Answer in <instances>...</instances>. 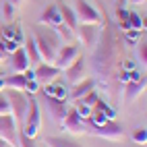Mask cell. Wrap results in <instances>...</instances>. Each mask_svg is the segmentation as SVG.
Listing matches in <instances>:
<instances>
[{"label":"cell","instance_id":"6da1fadb","mask_svg":"<svg viewBox=\"0 0 147 147\" xmlns=\"http://www.w3.org/2000/svg\"><path fill=\"white\" fill-rule=\"evenodd\" d=\"M33 42L37 46V52H40L42 60L52 64L54 58H56L58 48H60V37H58V33L50 27H44V29L35 27L33 29Z\"/></svg>","mask_w":147,"mask_h":147},{"label":"cell","instance_id":"7a4b0ae2","mask_svg":"<svg viewBox=\"0 0 147 147\" xmlns=\"http://www.w3.org/2000/svg\"><path fill=\"white\" fill-rule=\"evenodd\" d=\"M6 100H8V106H11V114L17 122V126L25 122V116L29 112V95L23 93V91H17V89H6Z\"/></svg>","mask_w":147,"mask_h":147},{"label":"cell","instance_id":"3957f363","mask_svg":"<svg viewBox=\"0 0 147 147\" xmlns=\"http://www.w3.org/2000/svg\"><path fill=\"white\" fill-rule=\"evenodd\" d=\"M40 129H42V110H40V104L33 95H29V112L25 116V122H23V133L27 137L35 139L40 135Z\"/></svg>","mask_w":147,"mask_h":147},{"label":"cell","instance_id":"277c9868","mask_svg":"<svg viewBox=\"0 0 147 147\" xmlns=\"http://www.w3.org/2000/svg\"><path fill=\"white\" fill-rule=\"evenodd\" d=\"M75 15L79 23H93L100 25L102 23V15L97 8H93L87 0H75Z\"/></svg>","mask_w":147,"mask_h":147},{"label":"cell","instance_id":"5b68a950","mask_svg":"<svg viewBox=\"0 0 147 147\" xmlns=\"http://www.w3.org/2000/svg\"><path fill=\"white\" fill-rule=\"evenodd\" d=\"M0 139L8 141L13 147H19V129L13 114H0Z\"/></svg>","mask_w":147,"mask_h":147},{"label":"cell","instance_id":"8992f818","mask_svg":"<svg viewBox=\"0 0 147 147\" xmlns=\"http://www.w3.org/2000/svg\"><path fill=\"white\" fill-rule=\"evenodd\" d=\"M91 133L97 135V137H102V139H108V141H120L124 137V129L116 120H106L100 126H93Z\"/></svg>","mask_w":147,"mask_h":147},{"label":"cell","instance_id":"52a82bcc","mask_svg":"<svg viewBox=\"0 0 147 147\" xmlns=\"http://www.w3.org/2000/svg\"><path fill=\"white\" fill-rule=\"evenodd\" d=\"M0 40L4 44V50L6 54H11L13 50H17L19 46H23V33H21V27L17 25H11V27H4L2 33H0Z\"/></svg>","mask_w":147,"mask_h":147},{"label":"cell","instance_id":"ba28073f","mask_svg":"<svg viewBox=\"0 0 147 147\" xmlns=\"http://www.w3.org/2000/svg\"><path fill=\"white\" fill-rule=\"evenodd\" d=\"M62 129L66 133H71V135H83V133H87V126H85L83 118L75 112V108H68L66 116L62 118Z\"/></svg>","mask_w":147,"mask_h":147},{"label":"cell","instance_id":"9c48e42d","mask_svg":"<svg viewBox=\"0 0 147 147\" xmlns=\"http://www.w3.org/2000/svg\"><path fill=\"white\" fill-rule=\"evenodd\" d=\"M79 56V48H77L75 44H66L62 48H58V52H56V58H54V66L56 68H60V71H64V68L71 64L75 58Z\"/></svg>","mask_w":147,"mask_h":147},{"label":"cell","instance_id":"30bf717a","mask_svg":"<svg viewBox=\"0 0 147 147\" xmlns=\"http://www.w3.org/2000/svg\"><path fill=\"white\" fill-rule=\"evenodd\" d=\"M75 33L79 35V40L83 42V46L93 48V46L97 44V35H100V25H93V23H83V25H77Z\"/></svg>","mask_w":147,"mask_h":147},{"label":"cell","instance_id":"8fae6325","mask_svg":"<svg viewBox=\"0 0 147 147\" xmlns=\"http://www.w3.org/2000/svg\"><path fill=\"white\" fill-rule=\"evenodd\" d=\"M64 79L71 85H75V83H79L81 79H85V58L81 54L64 68Z\"/></svg>","mask_w":147,"mask_h":147},{"label":"cell","instance_id":"7c38bea8","mask_svg":"<svg viewBox=\"0 0 147 147\" xmlns=\"http://www.w3.org/2000/svg\"><path fill=\"white\" fill-rule=\"evenodd\" d=\"M35 81H40V85H46V83H50L54 79H58V75H60V68H56L54 64L50 62H40V64H35Z\"/></svg>","mask_w":147,"mask_h":147},{"label":"cell","instance_id":"4fadbf2b","mask_svg":"<svg viewBox=\"0 0 147 147\" xmlns=\"http://www.w3.org/2000/svg\"><path fill=\"white\" fill-rule=\"evenodd\" d=\"M44 104H46V110H48V114L52 116V120H56V122H62V118H64V116H66V112H68V106H66L62 100H54V97H48V95H46Z\"/></svg>","mask_w":147,"mask_h":147},{"label":"cell","instance_id":"5bb4252c","mask_svg":"<svg viewBox=\"0 0 147 147\" xmlns=\"http://www.w3.org/2000/svg\"><path fill=\"white\" fill-rule=\"evenodd\" d=\"M29 66H31V64H29V58L25 54L23 46H19L17 50L11 52V68H13V73H25Z\"/></svg>","mask_w":147,"mask_h":147},{"label":"cell","instance_id":"9a60e30c","mask_svg":"<svg viewBox=\"0 0 147 147\" xmlns=\"http://www.w3.org/2000/svg\"><path fill=\"white\" fill-rule=\"evenodd\" d=\"M40 23L48 25L50 29H56L58 25L62 23L60 13H58V6H56V4H48V6L44 8V13H42V17H40Z\"/></svg>","mask_w":147,"mask_h":147},{"label":"cell","instance_id":"2e32d148","mask_svg":"<svg viewBox=\"0 0 147 147\" xmlns=\"http://www.w3.org/2000/svg\"><path fill=\"white\" fill-rule=\"evenodd\" d=\"M40 91H44V95H48V97H54V100H66L68 97V91H66V87L62 85V83H58L56 79L54 81H50V83H46V85H42V89Z\"/></svg>","mask_w":147,"mask_h":147},{"label":"cell","instance_id":"e0dca14e","mask_svg":"<svg viewBox=\"0 0 147 147\" xmlns=\"http://www.w3.org/2000/svg\"><path fill=\"white\" fill-rule=\"evenodd\" d=\"M56 6H58V13H60V19H62V23L68 27V29H77V15H75V8H71L66 2H62V0H58L56 2Z\"/></svg>","mask_w":147,"mask_h":147},{"label":"cell","instance_id":"ac0fdd59","mask_svg":"<svg viewBox=\"0 0 147 147\" xmlns=\"http://www.w3.org/2000/svg\"><path fill=\"white\" fill-rule=\"evenodd\" d=\"M143 91H145V77L141 81H126L124 83V102L126 104L135 102Z\"/></svg>","mask_w":147,"mask_h":147},{"label":"cell","instance_id":"d6986e66","mask_svg":"<svg viewBox=\"0 0 147 147\" xmlns=\"http://www.w3.org/2000/svg\"><path fill=\"white\" fill-rule=\"evenodd\" d=\"M91 89H95V83H93L91 79H87V77H85V79H81L79 83H75V85H73V89L68 91V95H71L73 100L77 102V100H81L85 93H89Z\"/></svg>","mask_w":147,"mask_h":147},{"label":"cell","instance_id":"ffe728a7","mask_svg":"<svg viewBox=\"0 0 147 147\" xmlns=\"http://www.w3.org/2000/svg\"><path fill=\"white\" fill-rule=\"evenodd\" d=\"M2 83H4L6 89L25 91V83H27V79H25L23 73H15V75H11V77H6V79H2Z\"/></svg>","mask_w":147,"mask_h":147},{"label":"cell","instance_id":"44dd1931","mask_svg":"<svg viewBox=\"0 0 147 147\" xmlns=\"http://www.w3.org/2000/svg\"><path fill=\"white\" fill-rule=\"evenodd\" d=\"M25 54H27V58H29V64H40L42 62V56H40V52H37V46H35V42H33V37H29V40L25 42Z\"/></svg>","mask_w":147,"mask_h":147},{"label":"cell","instance_id":"7402d4cb","mask_svg":"<svg viewBox=\"0 0 147 147\" xmlns=\"http://www.w3.org/2000/svg\"><path fill=\"white\" fill-rule=\"evenodd\" d=\"M46 143L50 145V147H83L81 143L62 139V137H46Z\"/></svg>","mask_w":147,"mask_h":147},{"label":"cell","instance_id":"603a6c76","mask_svg":"<svg viewBox=\"0 0 147 147\" xmlns=\"http://www.w3.org/2000/svg\"><path fill=\"white\" fill-rule=\"evenodd\" d=\"M54 31H56L58 37H60V40H64V42H73V37H75V31H73V29H68L64 23H60V25L54 29Z\"/></svg>","mask_w":147,"mask_h":147},{"label":"cell","instance_id":"cb8c5ba5","mask_svg":"<svg viewBox=\"0 0 147 147\" xmlns=\"http://www.w3.org/2000/svg\"><path fill=\"white\" fill-rule=\"evenodd\" d=\"M15 11H17V6H13L8 0H4V2H2V19H4L6 23H11L13 19H15Z\"/></svg>","mask_w":147,"mask_h":147},{"label":"cell","instance_id":"d4e9b609","mask_svg":"<svg viewBox=\"0 0 147 147\" xmlns=\"http://www.w3.org/2000/svg\"><path fill=\"white\" fill-rule=\"evenodd\" d=\"M129 25H131V29H135V31H143V29H145L143 19L137 13H129Z\"/></svg>","mask_w":147,"mask_h":147},{"label":"cell","instance_id":"484cf974","mask_svg":"<svg viewBox=\"0 0 147 147\" xmlns=\"http://www.w3.org/2000/svg\"><path fill=\"white\" fill-rule=\"evenodd\" d=\"M97 100H100V93H97V91H95V89H91V91H89V93H85V95H83V97H81V100H79V102H83V104H85V106H89V108H93V106H95V102H97Z\"/></svg>","mask_w":147,"mask_h":147},{"label":"cell","instance_id":"4316f807","mask_svg":"<svg viewBox=\"0 0 147 147\" xmlns=\"http://www.w3.org/2000/svg\"><path fill=\"white\" fill-rule=\"evenodd\" d=\"M75 112H77V114H79L81 118L85 120V118H89V116H91V108H89V106H85L83 102H79V100H77V106H75Z\"/></svg>","mask_w":147,"mask_h":147},{"label":"cell","instance_id":"83f0119b","mask_svg":"<svg viewBox=\"0 0 147 147\" xmlns=\"http://www.w3.org/2000/svg\"><path fill=\"white\" fill-rule=\"evenodd\" d=\"M40 89H42V85H40V81H35V79H29V81L25 83V91H27V95H35Z\"/></svg>","mask_w":147,"mask_h":147},{"label":"cell","instance_id":"f1b7e54d","mask_svg":"<svg viewBox=\"0 0 147 147\" xmlns=\"http://www.w3.org/2000/svg\"><path fill=\"white\" fill-rule=\"evenodd\" d=\"M19 147H37V145H35V139L27 137L23 131H19Z\"/></svg>","mask_w":147,"mask_h":147},{"label":"cell","instance_id":"f546056e","mask_svg":"<svg viewBox=\"0 0 147 147\" xmlns=\"http://www.w3.org/2000/svg\"><path fill=\"white\" fill-rule=\"evenodd\" d=\"M133 141H135L137 145H145V143H147V131H145V129H137V131L133 133Z\"/></svg>","mask_w":147,"mask_h":147},{"label":"cell","instance_id":"4dcf8cb0","mask_svg":"<svg viewBox=\"0 0 147 147\" xmlns=\"http://www.w3.org/2000/svg\"><path fill=\"white\" fill-rule=\"evenodd\" d=\"M137 52H139V62L145 66V64H147V44H145V42H141V44H139V48H137Z\"/></svg>","mask_w":147,"mask_h":147},{"label":"cell","instance_id":"1f68e13d","mask_svg":"<svg viewBox=\"0 0 147 147\" xmlns=\"http://www.w3.org/2000/svg\"><path fill=\"white\" fill-rule=\"evenodd\" d=\"M0 114H11V106H8V100L2 91H0Z\"/></svg>","mask_w":147,"mask_h":147},{"label":"cell","instance_id":"d6a6232c","mask_svg":"<svg viewBox=\"0 0 147 147\" xmlns=\"http://www.w3.org/2000/svg\"><path fill=\"white\" fill-rule=\"evenodd\" d=\"M8 2H11L13 6H23V4H25V0H8Z\"/></svg>","mask_w":147,"mask_h":147},{"label":"cell","instance_id":"836d02e7","mask_svg":"<svg viewBox=\"0 0 147 147\" xmlns=\"http://www.w3.org/2000/svg\"><path fill=\"white\" fill-rule=\"evenodd\" d=\"M0 147H13V145L8 143V141H4V139H0Z\"/></svg>","mask_w":147,"mask_h":147},{"label":"cell","instance_id":"e575fe53","mask_svg":"<svg viewBox=\"0 0 147 147\" xmlns=\"http://www.w3.org/2000/svg\"><path fill=\"white\" fill-rule=\"evenodd\" d=\"M126 2H131V4H145V0H126Z\"/></svg>","mask_w":147,"mask_h":147},{"label":"cell","instance_id":"d590c367","mask_svg":"<svg viewBox=\"0 0 147 147\" xmlns=\"http://www.w3.org/2000/svg\"><path fill=\"white\" fill-rule=\"evenodd\" d=\"M124 4H126V0H116V6H118V8L124 6Z\"/></svg>","mask_w":147,"mask_h":147},{"label":"cell","instance_id":"8d00e7d4","mask_svg":"<svg viewBox=\"0 0 147 147\" xmlns=\"http://www.w3.org/2000/svg\"><path fill=\"white\" fill-rule=\"evenodd\" d=\"M4 58H6V52H0V62H4Z\"/></svg>","mask_w":147,"mask_h":147},{"label":"cell","instance_id":"74e56055","mask_svg":"<svg viewBox=\"0 0 147 147\" xmlns=\"http://www.w3.org/2000/svg\"><path fill=\"white\" fill-rule=\"evenodd\" d=\"M0 52H6V50H4V44H2V40H0Z\"/></svg>","mask_w":147,"mask_h":147},{"label":"cell","instance_id":"f35d334b","mask_svg":"<svg viewBox=\"0 0 147 147\" xmlns=\"http://www.w3.org/2000/svg\"><path fill=\"white\" fill-rule=\"evenodd\" d=\"M4 89V83H2V77H0V91Z\"/></svg>","mask_w":147,"mask_h":147}]
</instances>
